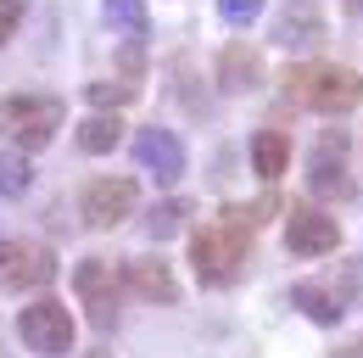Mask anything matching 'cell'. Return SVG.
<instances>
[{"label": "cell", "instance_id": "1", "mask_svg": "<svg viewBox=\"0 0 363 358\" xmlns=\"http://www.w3.org/2000/svg\"><path fill=\"white\" fill-rule=\"evenodd\" d=\"M263 213H269V196L246 202V207H218V219L190 235V268H196L201 286H229L246 268V252H252V235H257Z\"/></svg>", "mask_w": 363, "mask_h": 358}, {"label": "cell", "instance_id": "2", "mask_svg": "<svg viewBox=\"0 0 363 358\" xmlns=\"http://www.w3.org/2000/svg\"><path fill=\"white\" fill-rule=\"evenodd\" d=\"M285 90H291V101L296 107H308V112H352L363 101V79L352 67H341V62H308V67H291L285 73Z\"/></svg>", "mask_w": 363, "mask_h": 358}, {"label": "cell", "instance_id": "3", "mask_svg": "<svg viewBox=\"0 0 363 358\" xmlns=\"http://www.w3.org/2000/svg\"><path fill=\"white\" fill-rule=\"evenodd\" d=\"M62 118H67V107L56 95H11V101H0V140H11L17 151H40L62 129Z\"/></svg>", "mask_w": 363, "mask_h": 358}, {"label": "cell", "instance_id": "4", "mask_svg": "<svg viewBox=\"0 0 363 358\" xmlns=\"http://www.w3.org/2000/svg\"><path fill=\"white\" fill-rule=\"evenodd\" d=\"M363 291V264H341L330 274H313L291 291V303L308 313L313 325H341V313L352 308V297Z\"/></svg>", "mask_w": 363, "mask_h": 358}, {"label": "cell", "instance_id": "5", "mask_svg": "<svg viewBox=\"0 0 363 358\" xmlns=\"http://www.w3.org/2000/svg\"><path fill=\"white\" fill-rule=\"evenodd\" d=\"M352 140L341 129H324L308 146V190L318 202H352V163H347Z\"/></svg>", "mask_w": 363, "mask_h": 358}, {"label": "cell", "instance_id": "6", "mask_svg": "<svg viewBox=\"0 0 363 358\" xmlns=\"http://www.w3.org/2000/svg\"><path fill=\"white\" fill-rule=\"evenodd\" d=\"M17 336H23V347L40 358H62L73 347V313L62 308L56 297H40V303H28V308L17 313Z\"/></svg>", "mask_w": 363, "mask_h": 358}, {"label": "cell", "instance_id": "7", "mask_svg": "<svg viewBox=\"0 0 363 358\" xmlns=\"http://www.w3.org/2000/svg\"><path fill=\"white\" fill-rule=\"evenodd\" d=\"M73 291H79V303L90 313L95 330H112L118 325V308H123V280H118V268L101 264V258H84V264L73 268Z\"/></svg>", "mask_w": 363, "mask_h": 358}, {"label": "cell", "instance_id": "8", "mask_svg": "<svg viewBox=\"0 0 363 358\" xmlns=\"http://www.w3.org/2000/svg\"><path fill=\"white\" fill-rule=\"evenodd\" d=\"M50 274H56L50 246L0 235V291H34V286H50Z\"/></svg>", "mask_w": 363, "mask_h": 358}, {"label": "cell", "instance_id": "9", "mask_svg": "<svg viewBox=\"0 0 363 358\" xmlns=\"http://www.w3.org/2000/svg\"><path fill=\"white\" fill-rule=\"evenodd\" d=\"M135 179H123V174H101L84 185V196H79V207H84V224L90 229H112V224H123L129 219V207H135Z\"/></svg>", "mask_w": 363, "mask_h": 358}, {"label": "cell", "instance_id": "10", "mask_svg": "<svg viewBox=\"0 0 363 358\" xmlns=\"http://www.w3.org/2000/svg\"><path fill=\"white\" fill-rule=\"evenodd\" d=\"M285 246L296 252V258H330L335 246H341V224L330 219L324 207H291V219H285Z\"/></svg>", "mask_w": 363, "mask_h": 358}, {"label": "cell", "instance_id": "11", "mask_svg": "<svg viewBox=\"0 0 363 358\" xmlns=\"http://www.w3.org/2000/svg\"><path fill=\"white\" fill-rule=\"evenodd\" d=\"M135 163L151 168L162 185H174V179L184 174V140L168 134V129H140L135 134Z\"/></svg>", "mask_w": 363, "mask_h": 358}, {"label": "cell", "instance_id": "12", "mask_svg": "<svg viewBox=\"0 0 363 358\" xmlns=\"http://www.w3.org/2000/svg\"><path fill=\"white\" fill-rule=\"evenodd\" d=\"M118 280H123V291H135V297H145V303H174V297H179L174 268L157 264V258H129V264L118 268Z\"/></svg>", "mask_w": 363, "mask_h": 358}, {"label": "cell", "instance_id": "13", "mask_svg": "<svg viewBox=\"0 0 363 358\" xmlns=\"http://www.w3.org/2000/svg\"><path fill=\"white\" fill-rule=\"evenodd\" d=\"M257 79H263V56L252 45H224L218 50V90L246 95V90H257Z\"/></svg>", "mask_w": 363, "mask_h": 358}, {"label": "cell", "instance_id": "14", "mask_svg": "<svg viewBox=\"0 0 363 358\" xmlns=\"http://www.w3.org/2000/svg\"><path fill=\"white\" fill-rule=\"evenodd\" d=\"M318 40H324V17H318V6H313V0H291L285 17H279V28H274V45L302 50V45H318Z\"/></svg>", "mask_w": 363, "mask_h": 358}, {"label": "cell", "instance_id": "15", "mask_svg": "<svg viewBox=\"0 0 363 358\" xmlns=\"http://www.w3.org/2000/svg\"><path fill=\"white\" fill-rule=\"evenodd\" d=\"M285 163H291V140L279 129H257L252 134V174L263 179V185H274V179L285 174Z\"/></svg>", "mask_w": 363, "mask_h": 358}, {"label": "cell", "instance_id": "16", "mask_svg": "<svg viewBox=\"0 0 363 358\" xmlns=\"http://www.w3.org/2000/svg\"><path fill=\"white\" fill-rule=\"evenodd\" d=\"M101 17H106V28H118L129 40L145 34V0H101Z\"/></svg>", "mask_w": 363, "mask_h": 358}, {"label": "cell", "instance_id": "17", "mask_svg": "<svg viewBox=\"0 0 363 358\" xmlns=\"http://www.w3.org/2000/svg\"><path fill=\"white\" fill-rule=\"evenodd\" d=\"M118 134H123V124H118L112 112H101V118H90V124L79 129V146H84L90 157H106V151L118 146Z\"/></svg>", "mask_w": 363, "mask_h": 358}, {"label": "cell", "instance_id": "18", "mask_svg": "<svg viewBox=\"0 0 363 358\" xmlns=\"http://www.w3.org/2000/svg\"><path fill=\"white\" fill-rule=\"evenodd\" d=\"M28 179H34L28 151H0V196H23V190H28Z\"/></svg>", "mask_w": 363, "mask_h": 358}, {"label": "cell", "instance_id": "19", "mask_svg": "<svg viewBox=\"0 0 363 358\" xmlns=\"http://www.w3.org/2000/svg\"><path fill=\"white\" fill-rule=\"evenodd\" d=\"M184 219H190V202H179V196H168V202H157V207L145 213V229H151V235L162 241V235H174V229H179Z\"/></svg>", "mask_w": 363, "mask_h": 358}, {"label": "cell", "instance_id": "20", "mask_svg": "<svg viewBox=\"0 0 363 358\" xmlns=\"http://www.w3.org/2000/svg\"><path fill=\"white\" fill-rule=\"evenodd\" d=\"M218 17L235 23V28H246V23H257V17H263V0H218Z\"/></svg>", "mask_w": 363, "mask_h": 358}, {"label": "cell", "instance_id": "21", "mask_svg": "<svg viewBox=\"0 0 363 358\" xmlns=\"http://www.w3.org/2000/svg\"><path fill=\"white\" fill-rule=\"evenodd\" d=\"M84 95H90L95 107H123V101H135V90H129V85H112V79H101V85H90Z\"/></svg>", "mask_w": 363, "mask_h": 358}, {"label": "cell", "instance_id": "22", "mask_svg": "<svg viewBox=\"0 0 363 358\" xmlns=\"http://www.w3.org/2000/svg\"><path fill=\"white\" fill-rule=\"evenodd\" d=\"M17 23H23V0H0V50L11 45V34H17Z\"/></svg>", "mask_w": 363, "mask_h": 358}, {"label": "cell", "instance_id": "23", "mask_svg": "<svg viewBox=\"0 0 363 358\" xmlns=\"http://www.w3.org/2000/svg\"><path fill=\"white\" fill-rule=\"evenodd\" d=\"M118 62H123V73H140V62H145L140 40H123V45H118Z\"/></svg>", "mask_w": 363, "mask_h": 358}, {"label": "cell", "instance_id": "24", "mask_svg": "<svg viewBox=\"0 0 363 358\" xmlns=\"http://www.w3.org/2000/svg\"><path fill=\"white\" fill-rule=\"evenodd\" d=\"M358 358H363V342H358Z\"/></svg>", "mask_w": 363, "mask_h": 358}, {"label": "cell", "instance_id": "25", "mask_svg": "<svg viewBox=\"0 0 363 358\" xmlns=\"http://www.w3.org/2000/svg\"><path fill=\"white\" fill-rule=\"evenodd\" d=\"M0 358H6V353H0Z\"/></svg>", "mask_w": 363, "mask_h": 358}]
</instances>
